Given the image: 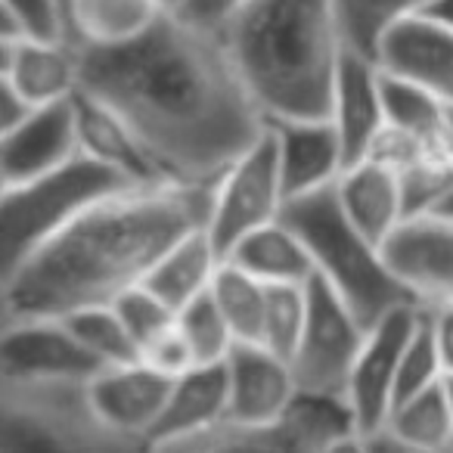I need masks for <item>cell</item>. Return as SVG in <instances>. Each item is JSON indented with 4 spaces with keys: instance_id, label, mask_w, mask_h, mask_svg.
Here are the masks:
<instances>
[{
    "instance_id": "7402d4cb",
    "label": "cell",
    "mask_w": 453,
    "mask_h": 453,
    "mask_svg": "<svg viewBox=\"0 0 453 453\" xmlns=\"http://www.w3.org/2000/svg\"><path fill=\"white\" fill-rule=\"evenodd\" d=\"M224 255L214 246L208 226L196 230V234L183 236L146 277V289L152 296L162 298L168 308H174L180 314L189 302H196L199 296L211 292V283L218 277Z\"/></svg>"
},
{
    "instance_id": "b9f144b4",
    "label": "cell",
    "mask_w": 453,
    "mask_h": 453,
    "mask_svg": "<svg viewBox=\"0 0 453 453\" xmlns=\"http://www.w3.org/2000/svg\"><path fill=\"white\" fill-rule=\"evenodd\" d=\"M370 447H372V453H410L407 447H401L395 438H388V434H372Z\"/></svg>"
},
{
    "instance_id": "d590c367",
    "label": "cell",
    "mask_w": 453,
    "mask_h": 453,
    "mask_svg": "<svg viewBox=\"0 0 453 453\" xmlns=\"http://www.w3.org/2000/svg\"><path fill=\"white\" fill-rule=\"evenodd\" d=\"M140 360H143L146 366H152L156 372H162V376L168 379H180L183 372H189L196 364V354L193 348H189L187 335L180 333V326H171L165 329L158 339H152L150 345L140 351Z\"/></svg>"
},
{
    "instance_id": "d6a6232c",
    "label": "cell",
    "mask_w": 453,
    "mask_h": 453,
    "mask_svg": "<svg viewBox=\"0 0 453 453\" xmlns=\"http://www.w3.org/2000/svg\"><path fill=\"white\" fill-rule=\"evenodd\" d=\"M26 38L69 41V22L59 0H0V41Z\"/></svg>"
},
{
    "instance_id": "ac0fdd59",
    "label": "cell",
    "mask_w": 453,
    "mask_h": 453,
    "mask_svg": "<svg viewBox=\"0 0 453 453\" xmlns=\"http://www.w3.org/2000/svg\"><path fill=\"white\" fill-rule=\"evenodd\" d=\"M75 115H78V143L81 152L94 162L112 168L134 187H150V183H171L143 140L125 125L119 112L100 103L96 96L78 90L75 94Z\"/></svg>"
},
{
    "instance_id": "83f0119b",
    "label": "cell",
    "mask_w": 453,
    "mask_h": 453,
    "mask_svg": "<svg viewBox=\"0 0 453 453\" xmlns=\"http://www.w3.org/2000/svg\"><path fill=\"white\" fill-rule=\"evenodd\" d=\"M267 289L271 286H265L252 273H246L234 261L224 258V265H220L218 277L211 283V296L218 302V308L224 311L230 329H234L236 345L240 342L242 345H261L267 314Z\"/></svg>"
},
{
    "instance_id": "f6af8a7d",
    "label": "cell",
    "mask_w": 453,
    "mask_h": 453,
    "mask_svg": "<svg viewBox=\"0 0 453 453\" xmlns=\"http://www.w3.org/2000/svg\"><path fill=\"white\" fill-rule=\"evenodd\" d=\"M450 134H453V109H450Z\"/></svg>"
},
{
    "instance_id": "277c9868",
    "label": "cell",
    "mask_w": 453,
    "mask_h": 453,
    "mask_svg": "<svg viewBox=\"0 0 453 453\" xmlns=\"http://www.w3.org/2000/svg\"><path fill=\"white\" fill-rule=\"evenodd\" d=\"M286 226H292L311 252L314 271L366 329L391 311L419 304L413 292L395 277L385 249L345 214L335 187L286 202Z\"/></svg>"
},
{
    "instance_id": "7a4b0ae2",
    "label": "cell",
    "mask_w": 453,
    "mask_h": 453,
    "mask_svg": "<svg viewBox=\"0 0 453 453\" xmlns=\"http://www.w3.org/2000/svg\"><path fill=\"white\" fill-rule=\"evenodd\" d=\"M214 187H127L72 220L38 252L0 277V320H65L115 304L152 267L208 226Z\"/></svg>"
},
{
    "instance_id": "8992f818",
    "label": "cell",
    "mask_w": 453,
    "mask_h": 453,
    "mask_svg": "<svg viewBox=\"0 0 453 453\" xmlns=\"http://www.w3.org/2000/svg\"><path fill=\"white\" fill-rule=\"evenodd\" d=\"M127 187L134 183L84 152L50 174L7 187L0 196V277L38 252L88 208Z\"/></svg>"
},
{
    "instance_id": "9a60e30c",
    "label": "cell",
    "mask_w": 453,
    "mask_h": 453,
    "mask_svg": "<svg viewBox=\"0 0 453 453\" xmlns=\"http://www.w3.org/2000/svg\"><path fill=\"white\" fill-rule=\"evenodd\" d=\"M329 121L339 131L348 165L370 156L376 140L388 127L382 100V69H379L376 59L345 47L339 75H335Z\"/></svg>"
},
{
    "instance_id": "f1b7e54d",
    "label": "cell",
    "mask_w": 453,
    "mask_h": 453,
    "mask_svg": "<svg viewBox=\"0 0 453 453\" xmlns=\"http://www.w3.org/2000/svg\"><path fill=\"white\" fill-rule=\"evenodd\" d=\"M382 100H385V121L388 127L413 137H441L450 134V109L428 94L426 88L382 72Z\"/></svg>"
},
{
    "instance_id": "7c38bea8",
    "label": "cell",
    "mask_w": 453,
    "mask_h": 453,
    "mask_svg": "<svg viewBox=\"0 0 453 453\" xmlns=\"http://www.w3.org/2000/svg\"><path fill=\"white\" fill-rule=\"evenodd\" d=\"M385 258L422 308L453 304V220L438 214L407 218L385 242Z\"/></svg>"
},
{
    "instance_id": "836d02e7",
    "label": "cell",
    "mask_w": 453,
    "mask_h": 453,
    "mask_svg": "<svg viewBox=\"0 0 453 453\" xmlns=\"http://www.w3.org/2000/svg\"><path fill=\"white\" fill-rule=\"evenodd\" d=\"M444 364H441L438 342L432 333V320H428V308L422 311V320L416 326L413 339H410L407 351L401 357V370H397V397L395 407L407 397L419 395V391L432 388V385L444 382Z\"/></svg>"
},
{
    "instance_id": "484cf974",
    "label": "cell",
    "mask_w": 453,
    "mask_h": 453,
    "mask_svg": "<svg viewBox=\"0 0 453 453\" xmlns=\"http://www.w3.org/2000/svg\"><path fill=\"white\" fill-rule=\"evenodd\" d=\"M156 453H320V447L283 419L271 428H246L224 422L202 434L156 444Z\"/></svg>"
},
{
    "instance_id": "1f68e13d",
    "label": "cell",
    "mask_w": 453,
    "mask_h": 453,
    "mask_svg": "<svg viewBox=\"0 0 453 453\" xmlns=\"http://www.w3.org/2000/svg\"><path fill=\"white\" fill-rule=\"evenodd\" d=\"M308 320V286H271L261 345L280 357L292 360Z\"/></svg>"
},
{
    "instance_id": "2e32d148",
    "label": "cell",
    "mask_w": 453,
    "mask_h": 453,
    "mask_svg": "<svg viewBox=\"0 0 453 453\" xmlns=\"http://www.w3.org/2000/svg\"><path fill=\"white\" fill-rule=\"evenodd\" d=\"M0 81L32 106L72 100L81 90V50L69 41H0Z\"/></svg>"
},
{
    "instance_id": "d4e9b609",
    "label": "cell",
    "mask_w": 453,
    "mask_h": 453,
    "mask_svg": "<svg viewBox=\"0 0 453 453\" xmlns=\"http://www.w3.org/2000/svg\"><path fill=\"white\" fill-rule=\"evenodd\" d=\"M382 434L395 438L410 453H450L453 407L447 395V379L397 403Z\"/></svg>"
},
{
    "instance_id": "3957f363",
    "label": "cell",
    "mask_w": 453,
    "mask_h": 453,
    "mask_svg": "<svg viewBox=\"0 0 453 453\" xmlns=\"http://www.w3.org/2000/svg\"><path fill=\"white\" fill-rule=\"evenodd\" d=\"M220 41L267 125L329 119L345 57L333 0H252Z\"/></svg>"
},
{
    "instance_id": "6da1fadb",
    "label": "cell",
    "mask_w": 453,
    "mask_h": 453,
    "mask_svg": "<svg viewBox=\"0 0 453 453\" xmlns=\"http://www.w3.org/2000/svg\"><path fill=\"white\" fill-rule=\"evenodd\" d=\"M81 90L125 119L171 183L214 187L267 134L220 35L177 13L125 44L81 47Z\"/></svg>"
},
{
    "instance_id": "e575fe53",
    "label": "cell",
    "mask_w": 453,
    "mask_h": 453,
    "mask_svg": "<svg viewBox=\"0 0 453 453\" xmlns=\"http://www.w3.org/2000/svg\"><path fill=\"white\" fill-rule=\"evenodd\" d=\"M112 308H115V314L121 317L125 329L131 333V339L137 342L140 351H143L152 339H158L165 329H171L177 323V311L168 308L158 296H152L146 286H137V289L125 292Z\"/></svg>"
},
{
    "instance_id": "5bb4252c",
    "label": "cell",
    "mask_w": 453,
    "mask_h": 453,
    "mask_svg": "<svg viewBox=\"0 0 453 453\" xmlns=\"http://www.w3.org/2000/svg\"><path fill=\"white\" fill-rule=\"evenodd\" d=\"M277 143L280 177H283L286 202L320 193L339 183L348 158L342 137L329 119L317 121H271Z\"/></svg>"
},
{
    "instance_id": "4316f807",
    "label": "cell",
    "mask_w": 453,
    "mask_h": 453,
    "mask_svg": "<svg viewBox=\"0 0 453 453\" xmlns=\"http://www.w3.org/2000/svg\"><path fill=\"white\" fill-rule=\"evenodd\" d=\"M333 4L348 50L379 59L382 41L401 22L426 13L434 0H333Z\"/></svg>"
},
{
    "instance_id": "603a6c76",
    "label": "cell",
    "mask_w": 453,
    "mask_h": 453,
    "mask_svg": "<svg viewBox=\"0 0 453 453\" xmlns=\"http://www.w3.org/2000/svg\"><path fill=\"white\" fill-rule=\"evenodd\" d=\"M226 261H234L265 286H308L317 277L311 252L283 220L261 226L246 240H240L230 249Z\"/></svg>"
},
{
    "instance_id": "8fae6325",
    "label": "cell",
    "mask_w": 453,
    "mask_h": 453,
    "mask_svg": "<svg viewBox=\"0 0 453 453\" xmlns=\"http://www.w3.org/2000/svg\"><path fill=\"white\" fill-rule=\"evenodd\" d=\"M81 156L75 96L38 106L26 121L0 134V187H19Z\"/></svg>"
},
{
    "instance_id": "8d00e7d4",
    "label": "cell",
    "mask_w": 453,
    "mask_h": 453,
    "mask_svg": "<svg viewBox=\"0 0 453 453\" xmlns=\"http://www.w3.org/2000/svg\"><path fill=\"white\" fill-rule=\"evenodd\" d=\"M252 0H183L177 16L187 19L189 26L202 28V32L220 35Z\"/></svg>"
},
{
    "instance_id": "cb8c5ba5",
    "label": "cell",
    "mask_w": 453,
    "mask_h": 453,
    "mask_svg": "<svg viewBox=\"0 0 453 453\" xmlns=\"http://www.w3.org/2000/svg\"><path fill=\"white\" fill-rule=\"evenodd\" d=\"M168 10L162 0H75L72 10V44L112 47L150 32Z\"/></svg>"
},
{
    "instance_id": "ab89813d",
    "label": "cell",
    "mask_w": 453,
    "mask_h": 453,
    "mask_svg": "<svg viewBox=\"0 0 453 453\" xmlns=\"http://www.w3.org/2000/svg\"><path fill=\"white\" fill-rule=\"evenodd\" d=\"M320 453H372V447L364 432H348L342 438H333L329 444H323Z\"/></svg>"
},
{
    "instance_id": "7bdbcfd3",
    "label": "cell",
    "mask_w": 453,
    "mask_h": 453,
    "mask_svg": "<svg viewBox=\"0 0 453 453\" xmlns=\"http://www.w3.org/2000/svg\"><path fill=\"white\" fill-rule=\"evenodd\" d=\"M428 214H438V218H447V220H453V189L444 196V199L438 202V208L434 211H428Z\"/></svg>"
},
{
    "instance_id": "4dcf8cb0",
    "label": "cell",
    "mask_w": 453,
    "mask_h": 453,
    "mask_svg": "<svg viewBox=\"0 0 453 453\" xmlns=\"http://www.w3.org/2000/svg\"><path fill=\"white\" fill-rule=\"evenodd\" d=\"M177 326L187 335L189 348L196 354V364H224L230 357V351L236 348V335L226 323L224 311L218 308L211 292L199 296L196 302H189L187 308L177 314Z\"/></svg>"
},
{
    "instance_id": "74e56055",
    "label": "cell",
    "mask_w": 453,
    "mask_h": 453,
    "mask_svg": "<svg viewBox=\"0 0 453 453\" xmlns=\"http://www.w3.org/2000/svg\"><path fill=\"white\" fill-rule=\"evenodd\" d=\"M428 320H432V333L438 342L441 364H444V376H453V304H438L428 308Z\"/></svg>"
},
{
    "instance_id": "52a82bcc",
    "label": "cell",
    "mask_w": 453,
    "mask_h": 453,
    "mask_svg": "<svg viewBox=\"0 0 453 453\" xmlns=\"http://www.w3.org/2000/svg\"><path fill=\"white\" fill-rule=\"evenodd\" d=\"M366 342V326L354 311L314 277L308 283V320L292 354L298 391L308 395H345L351 370Z\"/></svg>"
},
{
    "instance_id": "4fadbf2b",
    "label": "cell",
    "mask_w": 453,
    "mask_h": 453,
    "mask_svg": "<svg viewBox=\"0 0 453 453\" xmlns=\"http://www.w3.org/2000/svg\"><path fill=\"white\" fill-rule=\"evenodd\" d=\"M230 410L226 422L246 428L280 426L298 395L292 364L265 345H236L226 357Z\"/></svg>"
},
{
    "instance_id": "e0dca14e",
    "label": "cell",
    "mask_w": 453,
    "mask_h": 453,
    "mask_svg": "<svg viewBox=\"0 0 453 453\" xmlns=\"http://www.w3.org/2000/svg\"><path fill=\"white\" fill-rule=\"evenodd\" d=\"M379 69L426 88L453 109V32L428 16L407 19L379 47Z\"/></svg>"
},
{
    "instance_id": "60d3db41",
    "label": "cell",
    "mask_w": 453,
    "mask_h": 453,
    "mask_svg": "<svg viewBox=\"0 0 453 453\" xmlns=\"http://www.w3.org/2000/svg\"><path fill=\"white\" fill-rule=\"evenodd\" d=\"M422 16H428V19L441 22V26L450 28V32H453V0H434L432 7H428Z\"/></svg>"
},
{
    "instance_id": "44dd1931",
    "label": "cell",
    "mask_w": 453,
    "mask_h": 453,
    "mask_svg": "<svg viewBox=\"0 0 453 453\" xmlns=\"http://www.w3.org/2000/svg\"><path fill=\"white\" fill-rule=\"evenodd\" d=\"M226 410H230L226 360L224 364L193 366L180 379H174L165 413L152 428L150 441L152 444H165V441H180L189 438V434L218 428L226 422Z\"/></svg>"
},
{
    "instance_id": "d6986e66",
    "label": "cell",
    "mask_w": 453,
    "mask_h": 453,
    "mask_svg": "<svg viewBox=\"0 0 453 453\" xmlns=\"http://www.w3.org/2000/svg\"><path fill=\"white\" fill-rule=\"evenodd\" d=\"M171 385H174V379L162 376L143 360H137V364L125 366H106L100 376H94L88 388L90 401L103 419L112 422L121 432L150 438L165 413Z\"/></svg>"
},
{
    "instance_id": "9c48e42d",
    "label": "cell",
    "mask_w": 453,
    "mask_h": 453,
    "mask_svg": "<svg viewBox=\"0 0 453 453\" xmlns=\"http://www.w3.org/2000/svg\"><path fill=\"white\" fill-rule=\"evenodd\" d=\"M422 311H426L422 304H407V308H397L388 317H382L372 329H366V342L360 348V357L354 364L345 391L357 428L366 438L382 434L388 426L397 397L401 357L419 326Z\"/></svg>"
},
{
    "instance_id": "f546056e",
    "label": "cell",
    "mask_w": 453,
    "mask_h": 453,
    "mask_svg": "<svg viewBox=\"0 0 453 453\" xmlns=\"http://www.w3.org/2000/svg\"><path fill=\"white\" fill-rule=\"evenodd\" d=\"M65 323H69L75 339L88 348V354L103 366V370H106V366L137 364L140 360L137 342L131 339V333L125 329V323H121V317L115 314L112 304H106V308L78 311V314L65 317Z\"/></svg>"
},
{
    "instance_id": "ffe728a7",
    "label": "cell",
    "mask_w": 453,
    "mask_h": 453,
    "mask_svg": "<svg viewBox=\"0 0 453 453\" xmlns=\"http://www.w3.org/2000/svg\"><path fill=\"white\" fill-rule=\"evenodd\" d=\"M335 193L348 218L382 249L397 234V226L407 220L401 177L379 158H360L348 165L335 183Z\"/></svg>"
},
{
    "instance_id": "ee69618b",
    "label": "cell",
    "mask_w": 453,
    "mask_h": 453,
    "mask_svg": "<svg viewBox=\"0 0 453 453\" xmlns=\"http://www.w3.org/2000/svg\"><path fill=\"white\" fill-rule=\"evenodd\" d=\"M447 395H450V407H453V376L447 379ZM453 453V450H450Z\"/></svg>"
},
{
    "instance_id": "5b68a950",
    "label": "cell",
    "mask_w": 453,
    "mask_h": 453,
    "mask_svg": "<svg viewBox=\"0 0 453 453\" xmlns=\"http://www.w3.org/2000/svg\"><path fill=\"white\" fill-rule=\"evenodd\" d=\"M90 382L0 379V453H156L96 413Z\"/></svg>"
},
{
    "instance_id": "f35d334b",
    "label": "cell",
    "mask_w": 453,
    "mask_h": 453,
    "mask_svg": "<svg viewBox=\"0 0 453 453\" xmlns=\"http://www.w3.org/2000/svg\"><path fill=\"white\" fill-rule=\"evenodd\" d=\"M35 109H38V106H32L26 96L16 94L10 84L0 81V134L10 131V127H16L19 121H26Z\"/></svg>"
},
{
    "instance_id": "ba28073f",
    "label": "cell",
    "mask_w": 453,
    "mask_h": 453,
    "mask_svg": "<svg viewBox=\"0 0 453 453\" xmlns=\"http://www.w3.org/2000/svg\"><path fill=\"white\" fill-rule=\"evenodd\" d=\"M286 193L283 177H280L277 143L267 127V134L214 183V205L208 218V234H211L218 252L230 255V249L249 234L267 224H277L283 218Z\"/></svg>"
},
{
    "instance_id": "30bf717a",
    "label": "cell",
    "mask_w": 453,
    "mask_h": 453,
    "mask_svg": "<svg viewBox=\"0 0 453 453\" xmlns=\"http://www.w3.org/2000/svg\"><path fill=\"white\" fill-rule=\"evenodd\" d=\"M0 379L94 382L103 372L65 320H0Z\"/></svg>"
}]
</instances>
